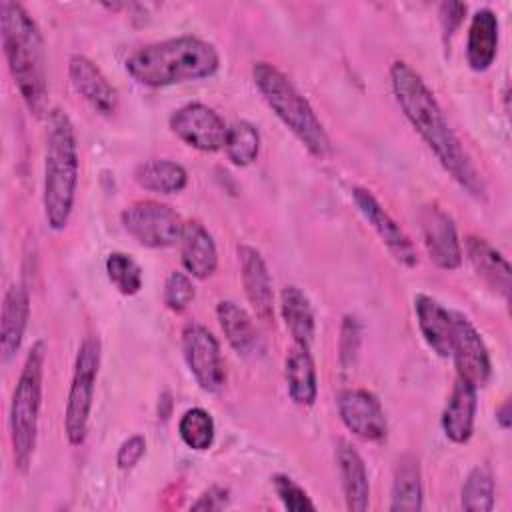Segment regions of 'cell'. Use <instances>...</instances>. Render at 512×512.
<instances>
[{
  "label": "cell",
  "mask_w": 512,
  "mask_h": 512,
  "mask_svg": "<svg viewBox=\"0 0 512 512\" xmlns=\"http://www.w3.org/2000/svg\"><path fill=\"white\" fill-rule=\"evenodd\" d=\"M390 86L394 98L404 112L406 120L420 134L442 168L456 180L470 196L484 200L486 186L464 150L462 142L450 128L438 100L426 86L422 76L404 60H396L390 66Z\"/></svg>",
  "instance_id": "1"
},
{
  "label": "cell",
  "mask_w": 512,
  "mask_h": 512,
  "mask_svg": "<svg viewBox=\"0 0 512 512\" xmlns=\"http://www.w3.org/2000/svg\"><path fill=\"white\" fill-rule=\"evenodd\" d=\"M2 48L14 84L34 116L46 114L48 78L44 40L30 12L12 0L0 2Z\"/></svg>",
  "instance_id": "2"
},
{
  "label": "cell",
  "mask_w": 512,
  "mask_h": 512,
  "mask_svg": "<svg viewBox=\"0 0 512 512\" xmlns=\"http://www.w3.org/2000/svg\"><path fill=\"white\" fill-rule=\"evenodd\" d=\"M218 66L220 56L214 44L188 34L146 44L126 58V72L150 88L202 80Z\"/></svg>",
  "instance_id": "3"
},
{
  "label": "cell",
  "mask_w": 512,
  "mask_h": 512,
  "mask_svg": "<svg viewBox=\"0 0 512 512\" xmlns=\"http://www.w3.org/2000/svg\"><path fill=\"white\" fill-rule=\"evenodd\" d=\"M78 140L70 116L54 108L48 114L44 148V190L42 206L52 230L66 228L78 190Z\"/></svg>",
  "instance_id": "4"
},
{
  "label": "cell",
  "mask_w": 512,
  "mask_h": 512,
  "mask_svg": "<svg viewBox=\"0 0 512 512\" xmlns=\"http://www.w3.org/2000/svg\"><path fill=\"white\" fill-rule=\"evenodd\" d=\"M252 78L266 104L304 148L316 158H326L332 152V144L324 124L288 76L270 62H256Z\"/></svg>",
  "instance_id": "5"
},
{
  "label": "cell",
  "mask_w": 512,
  "mask_h": 512,
  "mask_svg": "<svg viewBox=\"0 0 512 512\" xmlns=\"http://www.w3.org/2000/svg\"><path fill=\"white\" fill-rule=\"evenodd\" d=\"M44 360H46V344L44 340H36L26 354L22 372L12 392L10 402V444L12 458L16 470L22 474L28 472L36 438H38V418L42 406V378H44Z\"/></svg>",
  "instance_id": "6"
},
{
  "label": "cell",
  "mask_w": 512,
  "mask_h": 512,
  "mask_svg": "<svg viewBox=\"0 0 512 512\" xmlns=\"http://www.w3.org/2000/svg\"><path fill=\"white\" fill-rule=\"evenodd\" d=\"M100 350L102 348L98 336L90 334L82 340L74 360V372L64 412V432L70 446H80L86 440L92 398L100 368Z\"/></svg>",
  "instance_id": "7"
},
{
  "label": "cell",
  "mask_w": 512,
  "mask_h": 512,
  "mask_svg": "<svg viewBox=\"0 0 512 512\" xmlns=\"http://www.w3.org/2000/svg\"><path fill=\"white\" fill-rule=\"evenodd\" d=\"M124 230L146 248H168L180 242L182 218L168 204L156 200H138L120 214Z\"/></svg>",
  "instance_id": "8"
},
{
  "label": "cell",
  "mask_w": 512,
  "mask_h": 512,
  "mask_svg": "<svg viewBox=\"0 0 512 512\" xmlns=\"http://www.w3.org/2000/svg\"><path fill=\"white\" fill-rule=\"evenodd\" d=\"M184 360L206 392H220L226 384V366L216 336L198 322H188L182 330Z\"/></svg>",
  "instance_id": "9"
},
{
  "label": "cell",
  "mask_w": 512,
  "mask_h": 512,
  "mask_svg": "<svg viewBox=\"0 0 512 512\" xmlns=\"http://www.w3.org/2000/svg\"><path fill=\"white\" fill-rule=\"evenodd\" d=\"M170 130L184 144L200 152H216L224 148L228 126L210 106L202 102H190L172 112Z\"/></svg>",
  "instance_id": "10"
},
{
  "label": "cell",
  "mask_w": 512,
  "mask_h": 512,
  "mask_svg": "<svg viewBox=\"0 0 512 512\" xmlns=\"http://www.w3.org/2000/svg\"><path fill=\"white\" fill-rule=\"evenodd\" d=\"M450 356L458 378L470 382L474 388H482L490 378V354L488 348L476 330V326L460 312H454V332Z\"/></svg>",
  "instance_id": "11"
},
{
  "label": "cell",
  "mask_w": 512,
  "mask_h": 512,
  "mask_svg": "<svg viewBox=\"0 0 512 512\" xmlns=\"http://www.w3.org/2000/svg\"><path fill=\"white\" fill-rule=\"evenodd\" d=\"M338 414L342 424L360 440L382 442L388 434L384 408L376 394L366 388H348L338 396Z\"/></svg>",
  "instance_id": "12"
},
{
  "label": "cell",
  "mask_w": 512,
  "mask_h": 512,
  "mask_svg": "<svg viewBox=\"0 0 512 512\" xmlns=\"http://www.w3.org/2000/svg\"><path fill=\"white\" fill-rule=\"evenodd\" d=\"M352 200L364 220L374 228V232L380 236V240L386 244V248L392 252V256L404 264L406 268H414L418 264V254L414 244L410 242L408 234L396 224V220L384 210V206L378 202V198L362 186L352 188Z\"/></svg>",
  "instance_id": "13"
},
{
  "label": "cell",
  "mask_w": 512,
  "mask_h": 512,
  "mask_svg": "<svg viewBox=\"0 0 512 512\" xmlns=\"http://www.w3.org/2000/svg\"><path fill=\"white\" fill-rule=\"evenodd\" d=\"M418 218L430 260L442 270H456L462 262V244L450 214L436 204H426Z\"/></svg>",
  "instance_id": "14"
},
{
  "label": "cell",
  "mask_w": 512,
  "mask_h": 512,
  "mask_svg": "<svg viewBox=\"0 0 512 512\" xmlns=\"http://www.w3.org/2000/svg\"><path fill=\"white\" fill-rule=\"evenodd\" d=\"M70 84L96 112L110 116L118 108V92L102 74V70L86 56L72 54L68 62Z\"/></svg>",
  "instance_id": "15"
},
{
  "label": "cell",
  "mask_w": 512,
  "mask_h": 512,
  "mask_svg": "<svg viewBox=\"0 0 512 512\" xmlns=\"http://www.w3.org/2000/svg\"><path fill=\"white\" fill-rule=\"evenodd\" d=\"M238 260L242 286L254 314L262 322H270L274 318V292L262 254L254 246L242 244L238 246Z\"/></svg>",
  "instance_id": "16"
},
{
  "label": "cell",
  "mask_w": 512,
  "mask_h": 512,
  "mask_svg": "<svg viewBox=\"0 0 512 512\" xmlns=\"http://www.w3.org/2000/svg\"><path fill=\"white\" fill-rule=\"evenodd\" d=\"M180 260L192 278L206 280L218 268V250L212 234L196 220H188L180 234Z\"/></svg>",
  "instance_id": "17"
},
{
  "label": "cell",
  "mask_w": 512,
  "mask_h": 512,
  "mask_svg": "<svg viewBox=\"0 0 512 512\" xmlns=\"http://www.w3.org/2000/svg\"><path fill=\"white\" fill-rule=\"evenodd\" d=\"M414 312L426 344L440 358H448L454 332V312L444 308L436 298L428 294L414 296Z\"/></svg>",
  "instance_id": "18"
},
{
  "label": "cell",
  "mask_w": 512,
  "mask_h": 512,
  "mask_svg": "<svg viewBox=\"0 0 512 512\" xmlns=\"http://www.w3.org/2000/svg\"><path fill=\"white\" fill-rule=\"evenodd\" d=\"M30 318V296L22 284H14L6 290L0 318V350L2 360L8 362L22 346L24 332Z\"/></svg>",
  "instance_id": "19"
},
{
  "label": "cell",
  "mask_w": 512,
  "mask_h": 512,
  "mask_svg": "<svg viewBox=\"0 0 512 512\" xmlns=\"http://www.w3.org/2000/svg\"><path fill=\"white\" fill-rule=\"evenodd\" d=\"M476 390L470 382L456 376L452 392L442 412V430L454 444H466L474 432Z\"/></svg>",
  "instance_id": "20"
},
{
  "label": "cell",
  "mask_w": 512,
  "mask_h": 512,
  "mask_svg": "<svg viewBox=\"0 0 512 512\" xmlns=\"http://www.w3.org/2000/svg\"><path fill=\"white\" fill-rule=\"evenodd\" d=\"M466 254L476 270V274L500 296H510L512 286V270L508 260L502 256L500 250H496L486 238L482 236H468L466 238Z\"/></svg>",
  "instance_id": "21"
},
{
  "label": "cell",
  "mask_w": 512,
  "mask_h": 512,
  "mask_svg": "<svg viewBox=\"0 0 512 512\" xmlns=\"http://www.w3.org/2000/svg\"><path fill=\"white\" fill-rule=\"evenodd\" d=\"M336 462L342 478L346 508L352 512H364L370 502V482L362 456L350 442L340 440L336 444Z\"/></svg>",
  "instance_id": "22"
},
{
  "label": "cell",
  "mask_w": 512,
  "mask_h": 512,
  "mask_svg": "<svg viewBox=\"0 0 512 512\" xmlns=\"http://www.w3.org/2000/svg\"><path fill=\"white\" fill-rule=\"evenodd\" d=\"M216 318L228 344L236 350V354L252 358L262 352V338L256 330V324L242 306L232 300H222L216 306Z\"/></svg>",
  "instance_id": "23"
},
{
  "label": "cell",
  "mask_w": 512,
  "mask_h": 512,
  "mask_svg": "<svg viewBox=\"0 0 512 512\" xmlns=\"http://www.w3.org/2000/svg\"><path fill=\"white\" fill-rule=\"evenodd\" d=\"M498 52V18L490 8H480L468 28L466 60L474 72H484L492 66Z\"/></svg>",
  "instance_id": "24"
},
{
  "label": "cell",
  "mask_w": 512,
  "mask_h": 512,
  "mask_svg": "<svg viewBox=\"0 0 512 512\" xmlns=\"http://www.w3.org/2000/svg\"><path fill=\"white\" fill-rule=\"evenodd\" d=\"M284 376L290 398L298 406H312L318 394V378L308 346L294 344L290 348V352L286 354Z\"/></svg>",
  "instance_id": "25"
},
{
  "label": "cell",
  "mask_w": 512,
  "mask_h": 512,
  "mask_svg": "<svg viewBox=\"0 0 512 512\" xmlns=\"http://www.w3.org/2000/svg\"><path fill=\"white\" fill-rule=\"evenodd\" d=\"M280 312L294 344L310 348L314 338V310L306 292L292 284L284 286L280 292Z\"/></svg>",
  "instance_id": "26"
},
{
  "label": "cell",
  "mask_w": 512,
  "mask_h": 512,
  "mask_svg": "<svg viewBox=\"0 0 512 512\" xmlns=\"http://www.w3.org/2000/svg\"><path fill=\"white\" fill-rule=\"evenodd\" d=\"M134 180L144 190L156 194H178L188 184V172L178 162L166 158H152L136 166Z\"/></svg>",
  "instance_id": "27"
},
{
  "label": "cell",
  "mask_w": 512,
  "mask_h": 512,
  "mask_svg": "<svg viewBox=\"0 0 512 512\" xmlns=\"http://www.w3.org/2000/svg\"><path fill=\"white\" fill-rule=\"evenodd\" d=\"M390 510H422V474L412 454H404L394 468Z\"/></svg>",
  "instance_id": "28"
},
{
  "label": "cell",
  "mask_w": 512,
  "mask_h": 512,
  "mask_svg": "<svg viewBox=\"0 0 512 512\" xmlns=\"http://www.w3.org/2000/svg\"><path fill=\"white\" fill-rule=\"evenodd\" d=\"M224 150L234 166L252 164L260 152V134L256 126L246 120H238L232 126H228Z\"/></svg>",
  "instance_id": "29"
},
{
  "label": "cell",
  "mask_w": 512,
  "mask_h": 512,
  "mask_svg": "<svg viewBox=\"0 0 512 512\" xmlns=\"http://www.w3.org/2000/svg\"><path fill=\"white\" fill-rule=\"evenodd\" d=\"M460 504L468 512H490L494 508V476L488 466L470 470L462 486Z\"/></svg>",
  "instance_id": "30"
},
{
  "label": "cell",
  "mask_w": 512,
  "mask_h": 512,
  "mask_svg": "<svg viewBox=\"0 0 512 512\" xmlns=\"http://www.w3.org/2000/svg\"><path fill=\"white\" fill-rule=\"evenodd\" d=\"M214 420L204 408H190L178 422V434L182 442L192 450H208L214 442Z\"/></svg>",
  "instance_id": "31"
},
{
  "label": "cell",
  "mask_w": 512,
  "mask_h": 512,
  "mask_svg": "<svg viewBox=\"0 0 512 512\" xmlns=\"http://www.w3.org/2000/svg\"><path fill=\"white\" fill-rule=\"evenodd\" d=\"M106 274L114 288L124 296H134L142 288V270L136 260L124 252H110L106 258Z\"/></svg>",
  "instance_id": "32"
},
{
  "label": "cell",
  "mask_w": 512,
  "mask_h": 512,
  "mask_svg": "<svg viewBox=\"0 0 512 512\" xmlns=\"http://www.w3.org/2000/svg\"><path fill=\"white\" fill-rule=\"evenodd\" d=\"M196 296V288L192 282V276L186 272H170L164 284V304L172 312H182L190 306V302Z\"/></svg>",
  "instance_id": "33"
},
{
  "label": "cell",
  "mask_w": 512,
  "mask_h": 512,
  "mask_svg": "<svg viewBox=\"0 0 512 512\" xmlns=\"http://www.w3.org/2000/svg\"><path fill=\"white\" fill-rule=\"evenodd\" d=\"M272 484H274V490L286 510H290V512L316 510V504L310 500L308 492L298 482H294L290 476L276 474L272 478Z\"/></svg>",
  "instance_id": "34"
},
{
  "label": "cell",
  "mask_w": 512,
  "mask_h": 512,
  "mask_svg": "<svg viewBox=\"0 0 512 512\" xmlns=\"http://www.w3.org/2000/svg\"><path fill=\"white\" fill-rule=\"evenodd\" d=\"M360 344H362V324H360L358 316L346 314L342 320V326H340V340H338L342 368L348 370L350 366H354L358 352H360Z\"/></svg>",
  "instance_id": "35"
},
{
  "label": "cell",
  "mask_w": 512,
  "mask_h": 512,
  "mask_svg": "<svg viewBox=\"0 0 512 512\" xmlns=\"http://www.w3.org/2000/svg\"><path fill=\"white\" fill-rule=\"evenodd\" d=\"M144 452H146V438H144V436L134 434V436L126 438V440L120 444L118 454H116V464H118V468H122V470L134 468V466L140 462V458L144 456Z\"/></svg>",
  "instance_id": "36"
},
{
  "label": "cell",
  "mask_w": 512,
  "mask_h": 512,
  "mask_svg": "<svg viewBox=\"0 0 512 512\" xmlns=\"http://www.w3.org/2000/svg\"><path fill=\"white\" fill-rule=\"evenodd\" d=\"M438 14H440L442 28H444V36L452 38V34L460 28V24L466 16V4H462V2H442Z\"/></svg>",
  "instance_id": "37"
},
{
  "label": "cell",
  "mask_w": 512,
  "mask_h": 512,
  "mask_svg": "<svg viewBox=\"0 0 512 512\" xmlns=\"http://www.w3.org/2000/svg\"><path fill=\"white\" fill-rule=\"evenodd\" d=\"M228 504V490L220 486H212L200 494V498L192 504V510H222Z\"/></svg>",
  "instance_id": "38"
},
{
  "label": "cell",
  "mask_w": 512,
  "mask_h": 512,
  "mask_svg": "<svg viewBox=\"0 0 512 512\" xmlns=\"http://www.w3.org/2000/svg\"><path fill=\"white\" fill-rule=\"evenodd\" d=\"M496 422L500 424V428L508 430L512 424V416H510V402L506 400L498 410H496Z\"/></svg>",
  "instance_id": "39"
}]
</instances>
